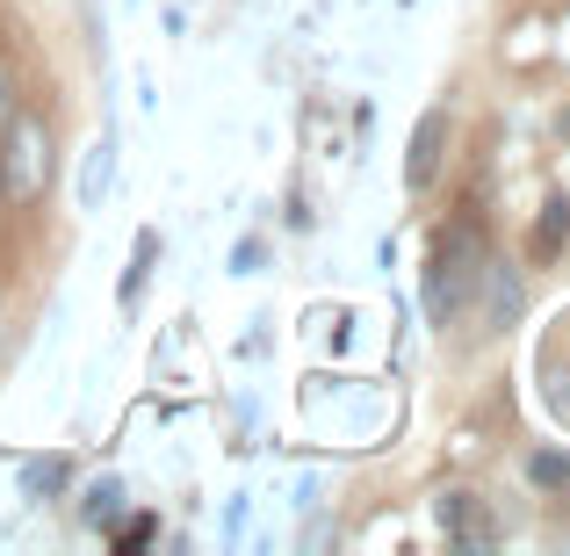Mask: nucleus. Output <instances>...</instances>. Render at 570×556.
Listing matches in <instances>:
<instances>
[{
    "label": "nucleus",
    "mask_w": 570,
    "mask_h": 556,
    "mask_svg": "<svg viewBox=\"0 0 570 556\" xmlns=\"http://www.w3.org/2000/svg\"><path fill=\"white\" fill-rule=\"evenodd\" d=\"M476 267H484V232H476V224H455V232L433 238V253H426V319L433 325H448L462 311Z\"/></svg>",
    "instance_id": "nucleus-1"
},
{
    "label": "nucleus",
    "mask_w": 570,
    "mask_h": 556,
    "mask_svg": "<svg viewBox=\"0 0 570 556\" xmlns=\"http://www.w3.org/2000/svg\"><path fill=\"white\" fill-rule=\"evenodd\" d=\"M0 182H14L22 195H37L51 182V138H43L37 116H8V159H0Z\"/></svg>",
    "instance_id": "nucleus-2"
},
{
    "label": "nucleus",
    "mask_w": 570,
    "mask_h": 556,
    "mask_svg": "<svg viewBox=\"0 0 570 556\" xmlns=\"http://www.w3.org/2000/svg\"><path fill=\"white\" fill-rule=\"evenodd\" d=\"M441 159H448V109H426V116L412 124V153H404V188L426 195V188H433V174H441Z\"/></svg>",
    "instance_id": "nucleus-3"
},
{
    "label": "nucleus",
    "mask_w": 570,
    "mask_h": 556,
    "mask_svg": "<svg viewBox=\"0 0 570 556\" xmlns=\"http://www.w3.org/2000/svg\"><path fill=\"white\" fill-rule=\"evenodd\" d=\"M433 520H441L448 535H455V543H499V520H491V506L476 499V491H441V499H433Z\"/></svg>",
    "instance_id": "nucleus-4"
},
{
    "label": "nucleus",
    "mask_w": 570,
    "mask_h": 556,
    "mask_svg": "<svg viewBox=\"0 0 570 556\" xmlns=\"http://www.w3.org/2000/svg\"><path fill=\"white\" fill-rule=\"evenodd\" d=\"M476 282H484V325H491V333H499V325H513L520 319V267L484 261V267H476Z\"/></svg>",
    "instance_id": "nucleus-5"
},
{
    "label": "nucleus",
    "mask_w": 570,
    "mask_h": 556,
    "mask_svg": "<svg viewBox=\"0 0 570 556\" xmlns=\"http://www.w3.org/2000/svg\"><path fill=\"white\" fill-rule=\"evenodd\" d=\"M563 238H570V195L557 188V195L542 203V217H534V261H557Z\"/></svg>",
    "instance_id": "nucleus-6"
},
{
    "label": "nucleus",
    "mask_w": 570,
    "mask_h": 556,
    "mask_svg": "<svg viewBox=\"0 0 570 556\" xmlns=\"http://www.w3.org/2000/svg\"><path fill=\"white\" fill-rule=\"evenodd\" d=\"M80 520L87 528H116V520H124V485H116V477H95V485L80 491Z\"/></svg>",
    "instance_id": "nucleus-7"
},
{
    "label": "nucleus",
    "mask_w": 570,
    "mask_h": 556,
    "mask_svg": "<svg viewBox=\"0 0 570 556\" xmlns=\"http://www.w3.org/2000/svg\"><path fill=\"white\" fill-rule=\"evenodd\" d=\"M109 182H116V145L101 138L95 153H87V167H80V209H101V195H109Z\"/></svg>",
    "instance_id": "nucleus-8"
},
{
    "label": "nucleus",
    "mask_w": 570,
    "mask_h": 556,
    "mask_svg": "<svg viewBox=\"0 0 570 556\" xmlns=\"http://www.w3.org/2000/svg\"><path fill=\"white\" fill-rule=\"evenodd\" d=\"M58 485H66V456H43V462L22 470V499H51Z\"/></svg>",
    "instance_id": "nucleus-9"
},
{
    "label": "nucleus",
    "mask_w": 570,
    "mask_h": 556,
    "mask_svg": "<svg viewBox=\"0 0 570 556\" xmlns=\"http://www.w3.org/2000/svg\"><path fill=\"white\" fill-rule=\"evenodd\" d=\"M153 253H159V238H153V232H138V253H130V275H124V304H138V290H145V267H153Z\"/></svg>",
    "instance_id": "nucleus-10"
},
{
    "label": "nucleus",
    "mask_w": 570,
    "mask_h": 556,
    "mask_svg": "<svg viewBox=\"0 0 570 556\" xmlns=\"http://www.w3.org/2000/svg\"><path fill=\"white\" fill-rule=\"evenodd\" d=\"M528 477H534L542 491H563V485H570V456H534V462H528Z\"/></svg>",
    "instance_id": "nucleus-11"
},
{
    "label": "nucleus",
    "mask_w": 570,
    "mask_h": 556,
    "mask_svg": "<svg viewBox=\"0 0 570 556\" xmlns=\"http://www.w3.org/2000/svg\"><path fill=\"white\" fill-rule=\"evenodd\" d=\"M116 543H124V549H145V543H153V520H130V528L116 535Z\"/></svg>",
    "instance_id": "nucleus-12"
},
{
    "label": "nucleus",
    "mask_w": 570,
    "mask_h": 556,
    "mask_svg": "<svg viewBox=\"0 0 570 556\" xmlns=\"http://www.w3.org/2000/svg\"><path fill=\"white\" fill-rule=\"evenodd\" d=\"M14 116V87H8V72H0V124Z\"/></svg>",
    "instance_id": "nucleus-13"
},
{
    "label": "nucleus",
    "mask_w": 570,
    "mask_h": 556,
    "mask_svg": "<svg viewBox=\"0 0 570 556\" xmlns=\"http://www.w3.org/2000/svg\"><path fill=\"white\" fill-rule=\"evenodd\" d=\"M557 138H570V109H563V116H557Z\"/></svg>",
    "instance_id": "nucleus-14"
}]
</instances>
